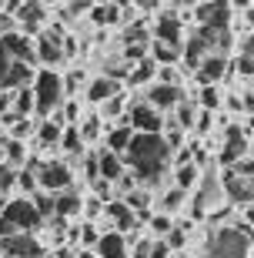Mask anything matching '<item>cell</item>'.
Here are the masks:
<instances>
[{
    "mask_svg": "<svg viewBox=\"0 0 254 258\" xmlns=\"http://www.w3.org/2000/svg\"><path fill=\"white\" fill-rule=\"evenodd\" d=\"M121 91H124V84H117V81H111V77H104V74H94L87 91H84V104H91V111H97V107H104Z\"/></svg>",
    "mask_w": 254,
    "mask_h": 258,
    "instance_id": "30bf717a",
    "label": "cell"
},
{
    "mask_svg": "<svg viewBox=\"0 0 254 258\" xmlns=\"http://www.w3.org/2000/svg\"><path fill=\"white\" fill-rule=\"evenodd\" d=\"M14 114L17 117H37V94H34V87L14 91Z\"/></svg>",
    "mask_w": 254,
    "mask_h": 258,
    "instance_id": "d6986e66",
    "label": "cell"
},
{
    "mask_svg": "<svg viewBox=\"0 0 254 258\" xmlns=\"http://www.w3.org/2000/svg\"><path fill=\"white\" fill-rule=\"evenodd\" d=\"M174 251H171V245L167 241H154L151 245V258H171Z\"/></svg>",
    "mask_w": 254,
    "mask_h": 258,
    "instance_id": "484cf974",
    "label": "cell"
},
{
    "mask_svg": "<svg viewBox=\"0 0 254 258\" xmlns=\"http://www.w3.org/2000/svg\"><path fill=\"white\" fill-rule=\"evenodd\" d=\"M87 24L91 30H111V27H121L124 24V4L121 0H97L91 4V14H87Z\"/></svg>",
    "mask_w": 254,
    "mask_h": 258,
    "instance_id": "9c48e42d",
    "label": "cell"
},
{
    "mask_svg": "<svg viewBox=\"0 0 254 258\" xmlns=\"http://www.w3.org/2000/svg\"><path fill=\"white\" fill-rule=\"evenodd\" d=\"M198 114H201V107H198V101L194 97H184L178 104V111L171 114V121L181 127V131H188V134H194V124H198Z\"/></svg>",
    "mask_w": 254,
    "mask_h": 258,
    "instance_id": "e0dca14e",
    "label": "cell"
},
{
    "mask_svg": "<svg viewBox=\"0 0 254 258\" xmlns=\"http://www.w3.org/2000/svg\"><path fill=\"white\" fill-rule=\"evenodd\" d=\"M34 168H37V181H40V191H47V195H64L70 191V188H77V171L70 168V164L57 154V158H37L34 154Z\"/></svg>",
    "mask_w": 254,
    "mask_h": 258,
    "instance_id": "3957f363",
    "label": "cell"
},
{
    "mask_svg": "<svg viewBox=\"0 0 254 258\" xmlns=\"http://www.w3.org/2000/svg\"><path fill=\"white\" fill-rule=\"evenodd\" d=\"M134 127H131V121H121V124H111V131H107V141H104V148L107 151H114V154H127V148H131V141H134Z\"/></svg>",
    "mask_w": 254,
    "mask_h": 258,
    "instance_id": "4fadbf2b",
    "label": "cell"
},
{
    "mask_svg": "<svg viewBox=\"0 0 254 258\" xmlns=\"http://www.w3.org/2000/svg\"><path fill=\"white\" fill-rule=\"evenodd\" d=\"M10 67H14V57L7 50L0 47V91H7V77H10Z\"/></svg>",
    "mask_w": 254,
    "mask_h": 258,
    "instance_id": "603a6c76",
    "label": "cell"
},
{
    "mask_svg": "<svg viewBox=\"0 0 254 258\" xmlns=\"http://www.w3.org/2000/svg\"><path fill=\"white\" fill-rule=\"evenodd\" d=\"M127 121H131V127L137 134H164V124H167V117L160 114V111H154L144 101V94L131 97V114H127Z\"/></svg>",
    "mask_w": 254,
    "mask_h": 258,
    "instance_id": "52a82bcc",
    "label": "cell"
},
{
    "mask_svg": "<svg viewBox=\"0 0 254 258\" xmlns=\"http://www.w3.org/2000/svg\"><path fill=\"white\" fill-rule=\"evenodd\" d=\"M151 60L157 67H181V64H184V47H174V44H160V40H154V44H151Z\"/></svg>",
    "mask_w": 254,
    "mask_h": 258,
    "instance_id": "2e32d148",
    "label": "cell"
},
{
    "mask_svg": "<svg viewBox=\"0 0 254 258\" xmlns=\"http://www.w3.org/2000/svg\"><path fill=\"white\" fill-rule=\"evenodd\" d=\"M4 218H7L20 235H37V231H44V218L37 215L34 198H24V195H14V198H10Z\"/></svg>",
    "mask_w": 254,
    "mask_h": 258,
    "instance_id": "8992f818",
    "label": "cell"
},
{
    "mask_svg": "<svg viewBox=\"0 0 254 258\" xmlns=\"http://www.w3.org/2000/svg\"><path fill=\"white\" fill-rule=\"evenodd\" d=\"M77 127H80V138H84L87 151H101L104 141H107V131H111V124L101 117V111H87L84 121H80Z\"/></svg>",
    "mask_w": 254,
    "mask_h": 258,
    "instance_id": "8fae6325",
    "label": "cell"
},
{
    "mask_svg": "<svg viewBox=\"0 0 254 258\" xmlns=\"http://www.w3.org/2000/svg\"><path fill=\"white\" fill-rule=\"evenodd\" d=\"M14 114V91H0V121Z\"/></svg>",
    "mask_w": 254,
    "mask_h": 258,
    "instance_id": "cb8c5ba5",
    "label": "cell"
},
{
    "mask_svg": "<svg viewBox=\"0 0 254 258\" xmlns=\"http://www.w3.org/2000/svg\"><path fill=\"white\" fill-rule=\"evenodd\" d=\"M97 158H101V181L117 184L124 174L131 171V168H127V161H124V154H114V151H107V148H101V151H97Z\"/></svg>",
    "mask_w": 254,
    "mask_h": 258,
    "instance_id": "7c38bea8",
    "label": "cell"
},
{
    "mask_svg": "<svg viewBox=\"0 0 254 258\" xmlns=\"http://www.w3.org/2000/svg\"><path fill=\"white\" fill-rule=\"evenodd\" d=\"M174 225H178V218H171V215H164V211H154L151 218H147V238H154V241H164L174 231Z\"/></svg>",
    "mask_w": 254,
    "mask_h": 258,
    "instance_id": "ac0fdd59",
    "label": "cell"
},
{
    "mask_svg": "<svg viewBox=\"0 0 254 258\" xmlns=\"http://www.w3.org/2000/svg\"><path fill=\"white\" fill-rule=\"evenodd\" d=\"M224 97H227L224 87H194V101L207 114H221L224 111Z\"/></svg>",
    "mask_w": 254,
    "mask_h": 258,
    "instance_id": "9a60e30c",
    "label": "cell"
},
{
    "mask_svg": "<svg viewBox=\"0 0 254 258\" xmlns=\"http://www.w3.org/2000/svg\"><path fill=\"white\" fill-rule=\"evenodd\" d=\"M171 148L160 134H134L131 148L124 154V161L137 178H141V188H151L157 191L160 181L171 178Z\"/></svg>",
    "mask_w": 254,
    "mask_h": 258,
    "instance_id": "6da1fadb",
    "label": "cell"
},
{
    "mask_svg": "<svg viewBox=\"0 0 254 258\" xmlns=\"http://www.w3.org/2000/svg\"><path fill=\"white\" fill-rule=\"evenodd\" d=\"M84 97H67L64 107H60V121H64L67 127H77L80 121H84Z\"/></svg>",
    "mask_w": 254,
    "mask_h": 258,
    "instance_id": "ffe728a7",
    "label": "cell"
},
{
    "mask_svg": "<svg viewBox=\"0 0 254 258\" xmlns=\"http://www.w3.org/2000/svg\"><path fill=\"white\" fill-rule=\"evenodd\" d=\"M241 97H244V114L254 117V81L247 87H241Z\"/></svg>",
    "mask_w": 254,
    "mask_h": 258,
    "instance_id": "d4e9b609",
    "label": "cell"
},
{
    "mask_svg": "<svg viewBox=\"0 0 254 258\" xmlns=\"http://www.w3.org/2000/svg\"><path fill=\"white\" fill-rule=\"evenodd\" d=\"M17 178H20L17 168H10L7 161L0 164V195H4V198H14V195H17Z\"/></svg>",
    "mask_w": 254,
    "mask_h": 258,
    "instance_id": "44dd1931",
    "label": "cell"
},
{
    "mask_svg": "<svg viewBox=\"0 0 254 258\" xmlns=\"http://www.w3.org/2000/svg\"><path fill=\"white\" fill-rule=\"evenodd\" d=\"M64 37H67V27L60 24H50L44 34L37 37V67H50V71H64L67 57H64Z\"/></svg>",
    "mask_w": 254,
    "mask_h": 258,
    "instance_id": "5b68a950",
    "label": "cell"
},
{
    "mask_svg": "<svg viewBox=\"0 0 254 258\" xmlns=\"http://www.w3.org/2000/svg\"><path fill=\"white\" fill-rule=\"evenodd\" d=\"M34 94H37V121H47L54 117L67 101L64 91V71H50V67H40L37 81H34Z\"/></svg>",
    "mask_w": 254,
    "mask_h": 258,
    "instance_id": "7a4b0ae2",
    "label": "cell"
},
{
    "mask_svg": "<svg viewBox=\"0 0 254 258\" xmlns=\"http://www.w3.org/2000/svg\"><path fill=\"white\" fill-rule=\"evenodd\" d=\"M184 97H191V91H184V87H167V84H154V87L144 91V101H147L154 111H160L164 117L174 114Z\"/></svg>",
    "mask_w": 254,
    "mask_h": 258,
    "instance_id": "ba28073f",
    "label": "cell"
},
{
    "mask_svg": "<svg viewBox=\"0 0 254 258\" xmlns=\"http://www.w3.org/2000/svg\"><path fill=\"white\" fill-rule=\"evenodd\" d=\"M171 181L184 195H194L201 188V181H204V171H201L198 164H184V168H174V171H171Z\"/></svg>",
    "mask_w": 254,
    "mask_h": 258,
    "instance_id": "5bb4252c",
    "label": "cell"
},
{
    "mask_svg": "<svg viewBox=\"0 0 254 258\" xmlns=\"http://www.w3.org/2000/svg\"><path fill=\"white\" fill-rule=\"evenodd\" d=\"M127 241H131V258H151L154 238H147V235H134V238H127Z\"/></svg>",
    "mask_w": 254,
    "mask_h": 258,
    "instance_id": "7402d4cb",
    "label": "cell"
},
{
    "mask_svg": "<svg viewBox=\"0 0 254 258\" xmlns=\"http://www.w3.org/2000/svg\"><path fill=\"white\" fill-rule=\"evenodd\" d=\"M251 248L254 245L234 228V225L217 228V231H207V238H204V255L207 258H247Z\"/></svg>",
    "mask_w": 254,
    "mask_h": 258,
    "instance_id": "277c9868",
    "label": "cell"
}]
</instances>
